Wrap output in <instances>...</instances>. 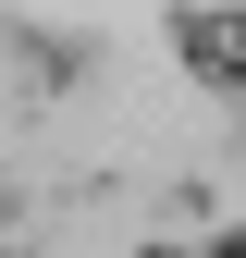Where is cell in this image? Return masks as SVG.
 Listing matches in <instances>:
<instances>
[{
	"mask_svg": "<svg viewBox=\"0 0 246 258\" xmlns=\"http://www.w3.org/2000/svg\"><path fill=\"white\" fill-rule=\"evenodd\" d=\"M172 49L197 61V74H222V86H246V25H222V13H184V25H172Z\"/></svg>",
	"mask_w": 246,
	"mask_h": 258,
	"instance_id": "6da1fadb",
	"label": "cell"
},
{
	"mask_svg": "<svg viewBox=\"0 0 246 258\" xmlns=\"http://www.w3.org/2000/svg\"><path fill=\"white\" fill-rule=\"evenodd\" d=\"M209 258H246V234H222V246H209Z\"/></svg>",
	"mask_w": 246,
	"mask_h": 258,
	"instance_id": "7a4b0ae2",
	"label": "cell"
}]
</instances>
